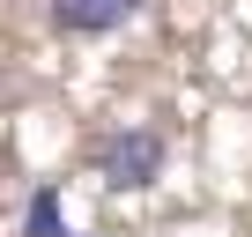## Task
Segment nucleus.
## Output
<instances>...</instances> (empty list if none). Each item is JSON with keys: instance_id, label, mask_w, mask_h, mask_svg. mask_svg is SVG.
<instances>
[{"instance_id": "1", "label": "nucleus", "mask_w": 252, "mask_h": 237, "mask_svg": "<svg viewBox=\"0 0 252 237\" xmlns=\"http://www.w3.org/2000/svg\"><path fill=\"white\" fill-rule=\"evenodd\" d=\"M96 178L119 185V193L156 185V178H163V134H156V126H119V134H104V141H96Z\"/></svg>"}, {"instance_id": "2", "label": "nucleus", "mask_w": 252, "mask_h": 237, "mask_svg": "<svg viewBox=\"0 0 252 237\" xmlns=\"http://www.w3.org/2000/svg\"><path fill=\"white\" fill-rule=\"evenodd\" d=\"M126 15H141V0H52V23H60L67 37H104V30H119Z\"/></svg>"}, {"instance_id": "3", "label": "nucleus", "mask_w": 252, "mask_h": 237, "mask_svg": "<svg viewBox=\"0 0 252 237\" xmlns=\"http://www.w3.org/2000/svg\"><path fill=\"white\" fill-rule=\"evenodd\" d=\"M30 237H67V215H60V185H37L30 193V215H23Z\"/></svg>"}]
</instances>
